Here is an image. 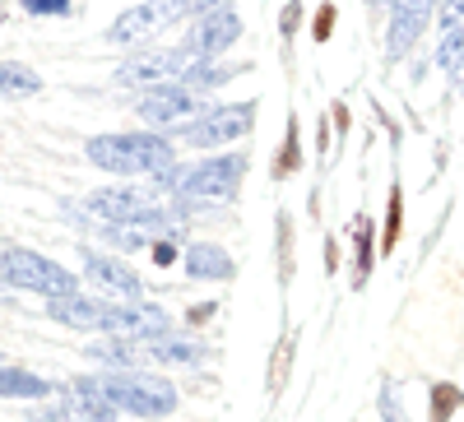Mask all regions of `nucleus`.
I'll return each mask as SVG.
<instances>
[{
  "label": "nucleus",
  "mask_w": 464,
  "mask_h": 422,
  "mask_svg": "<svg viewBox=\"0 0 464 422\" xmlns=\"http://www.w3.org/2000/svg\"><path fill=\"white\" fill-rule=\"evenodd\" d=\"M437 65L446 74H464V24L459 28H441V43H437Z\"/></svg>",
  "instance_id": "20"
},
{
  "label": "nucleus",
  "mask_w": 464,
  "mask_h": 422,
  "mask_svg": "<svg viewBox=\"0 0 464 422\" xmlns=\"http://www.w3.org/2000/svg\"><path fill=\"white\" fill-rule=\"evenodd\" d=\"M181 260H186L190 279H205V283H227L232 279V255L214 242H190Z\"/></svg>",
  "instance_id": "15"
},
{
  "label": "nucleus",
  "mask_w": 464,
  "mask_h": 422,
  "mask_svg": "<svg viewBox=\"0 0 464 422\" xmlns=\"http://www.w3.org/2000/svg\"><path fill=\"white\" fill-rule=\"evenodd\" d=\"M33 93H43V80L28 65L0 61V98H33Z\"/></svg>",
  "instance_id": "19"
},
{
  "label": "nucleus",
  "mask_w": 464,
  "mask_h": 422,
  "mask_svg": "<svg viewBox=\"0 0 464 422\" xmlns=\"http://www.w3.org/2000/svg\"><path fill=\"white\" fill-rule=\"evenodd\" d=\"M84 158L111 177H159L177 163V149L159 130H135V135H93L84 144Z\"/></svg>",
  "instance_id": "1"
},
{
  "label": "nucleus",
  "mask_w": 464,
  "mask_h": 422,
  "mask_svg": "<svg viewBox=\"0 0 464 422\" xmlns=\"http://www.w3.org/2000/svg\"><path fill=\"white\" fill-rule=\"evenodd\" d=\"M242 177H246V153H214V158L196 168H181V181L172 196L181 205H218V200L237 196Z\"/></svg>",
  "instance_id": "4"
},
{
  "label": "nucleus",
  "mask_w": 464,
  "mask_h": 422,
  "mask_svg": "<svg viewBox=\"0 0 464 422\" xmlns=\"http://www.w3.org/2000/svg\"><path fill=\"white\" fill-rule=\"evenodd\" d=\"M144 358L153 362H172V367H200L205 362V343L186 339V334H159V339H140Z\"/></svg>",
  "instance_id": "14"
},
{
  "label": "nucleus",
  "mask_w": 464,
  "mask_h": 422,
  "mask_svg": "<svg viewBox=\"0 0 464 422\" xmlns=\"http://www.w3.org/2000/svg\"><path fill=\"white\" fill-rule=\"evenodd\" d=\"M196 56H186L181 47H168V52H140V56H126L116 65V84H130V89H168V84H181L186 65Z\"/></svg>",
  "instance_id": "8"
},
{
  "label": "nucleus",
  "mask_w": 464,
  "mask_h": 422,
  "mask_svg": "<svg viewBox=\"0 0 464 422\" xmlns=\"http://www.w3.org/2000/svg\"><path fill=\"white\" fill-rule=\"evenodd\" d=\"M84 279L116 302H140V293H144V283L130 264L111 260V255H93V251H84Z\"/></svg>",
  "instance_id": "12"
},
{
  "label": "nucleus",
  "mask_w": 464,
  "mask_h": 422,
  "mask_svg": "<svg viewBox=\"0 0 464 422\" xmlns=\"http://www.w3.org/2000/svg\"><path fill=\"white\" fill-rule=\"evenodd\" d=\"M0 279H5L10 288H24V293H43L47 302L80 293V279H74L65 264L47 260L43 251H28V246H5L0 251Z\"/></svg>",
  "instance_id": "3"
},
{
  "label": "nucleus",
  "mask_w": 464,
  "mask_h": 422,
  "mask_svg": "<svg viewBox=\"0 0 464 422\" xmlns=\"http://www.w3.org/2000/svg\"><path fill=\"white\" fill-rule=\"evenodd\" d=\"M218 5H227V0H190V14H209Z\"/></svg>",
  "instance_id": "28"
},
{
  "label": "nucleus",
  "mask_w": 464,
  "mask_h": 422,
  "mask_svg": "<svg viewBox=\"0 0 464 422\" xmlns=\"http://www.w3.org/2000/svg\"><path fill=\"white\" fill-rule=\"evenodd\" d=\"M385 255H391V246L400 242V190H391V205H385Z\"/></svg>",
  "instance_id": "23"
},
{
  "label": "nucleus",
  "mask_w": 464,
  "mask_h": 422,
  "mask_svg": "<svg viewBox=\"0 0 464 422\" xmlns=\"http://www.w3.org/2000/svg\"><path fill=\"white\" fill-rule=\"evenodd\" d=\"M5 288H10V283H5V279H0V297H5Z\"/></svg>",
  "instance_id": "30"
},
{
  "label": "nucleus",
  "mask_w": 464,
  "mask_h": 422,
  "mask_svg": "<svg viewBox=\"0 0 464 422\" xmlns=\"http://www.w3.org/2000/svg\"><path fill=\"white\" fill-rule=\"evenodd\" d=\"M209 107H214L209 93H196L186 84H168V89H149L135 111H140V121L153 126L159 135H181L186 126H196Z\"/></svg>",
  "instance_id": "5"
},
{
  "label": "nucleus",
  "mask_w": 464,
  "mask_h": 422,
  "mask_svg": "<svg viewBox=\"0 0 464 422\" xmlns=\"http://www.w3.org/2000/svg\"><path fill=\"white\" fill-rule=\"evenodd\" d=\"M459 390L455 386H446V380H441V386H432V422H450V413L459 408Z\"/></svg>",
  "instance_id": "21"
},
{
  "label": "nucleus",
  "mask_w": 464,
  "mask_h": 422,
  "mask_svg": "<svg viewBox=\"0 0 464 422\" xmlns=\"http://www.w3.org/2000/svg\"><path fill=\"white\" fill-rule=\"evenodd\" d=\"M367 270H372V233L362 227V233H358V283L367 279Z\"/></svg>",
  "instance_id": "25"
},
{
  "label": "nucleus",
  "mask_w": 464,
  "mask_h": 422,
  "mask_svg": "<svg viewBox=\"0 0 464 422\" xmlns=\"http://www.w3.org/2000/svg\"><path fill=\"white\" fill-rule=\"evenodd\" d=\"M107 306L102 297H89V293H70V297H52L47 302V316L65 330H102L107 325Z\"/></svg>",
  "instance_id": "13"
},
{
  "label": "nucleus",
  "mask_w": 464,
  "mask_h": 422,
  "mask_svg": "<svg viewBox=\"0 0 464 422\" xmlns=\"http://www.w3.org/2000/svg\"><path fill=\"white\" fill-rule=\"evenodd\" d=\"M372 5H395V0H372Z\"/></svg>",
  "instance_id": "29"
},
{
  "label": "nucleus",
  "mask_w": 464,
  "mask_h": 422,
  "mask_svg": "<svg viewBox=\"0 0 464 422\" xmlns=\"http://www.w3.org/2000/svg\"><path fill=\"white\" fill-rule=\"evenodd\" d=\"M190 14V0H144V5H130L121 19H116L107 28L111 43H144V37H153L159 28H172Z\"/></svg>",
  "instance_id": "9"
},
{
  "label": "nucleus",
  "mask_w": 464,
  "mask_h": 422,
  "mask_svg": "<svg viewBox=\"0 0 464 422\" xmlns=\"http://www.w3.org/2000/svg\"><path fill=\"white\" fill-rule=\"evenodd\" d=\"M437 14H441V28H459L464 24V0H437Z\"/></svg>",
  "instance_id": "24"
},
{
  "label": "nucleus",
  "mask_w": 464,
  "mask_h": 422,
  "mask_svg": "<svg viewBox=\"0 0 464 422\" xmlns=\"http://www.w3.org/2000/svg\"><path fill=\"white\" fill-rule=\"evenodd\" d=\"M24 10L28 14H65L70 0H24Z\"/></svg>",
  "instance_id": "26"
},
{
  "label": "nucleus",
  "mask_w": 464,
  "mask_h": 422,
  "mask_svg": "<svg viewBox=\"0 0 464 422\" xmlns=\"http://www.w3.org/2000/svg\"><path fill=\"white\" fill-rule=\"evenodd\" d=\"M237 37H242V14L232 5H218L209 14H196V28L186 33L181 52L186 56H218V52H227L232 43H237Z\"/></svg>",
  "instance_id": "10"
},
{
  "label": "nucleus",
  "mask_w": 464,
  "mask_h": 422,
  "mask_svg": "<svg viewBox=\"0 0 464 422\" xmlns=\"http://www.w3.org/2000/svg\"><path fill=\"white\" fill-rule=\"evenodd\" d=\"M102 334L159 339V334H172V321L159 312V306H144V302H111V306H107V325H102Z\"/></svg>",
  "instance_id": "11"
},
{
  "label": "nucleus",
  "mask_w": 464,
  "mask_h": 422,
  "mask_svg": "<svg viewBox=\"0 0 464 422\" xmlns=\"http://www.w3.org/2000/svg\"><path fill=\"white\" fill-rule=\"evenodd\" d=\"M181 255V246L172 242V237H159V242H153V260H159V264H172Z\"/></svg>",
  "instance_id": "27"
},
{
  "label": "nucleus",
  "mask_w": 464,
  "mask_h": 422,
  "mask_svg": "<svg viewBox=\"0 0 464 422\" xmlns=\"http://www.w3.org/2000/svg\"><path fill=\"white\" fill-rule=\"evenodd\" d=\"M89 386L111 404V408H121L130 417H168L177 408V390L168 386L163 376H149V371H107V376H84Z\"/></svg>",
  "instance_id": "2"
},
{
  "label": "nucleus",
  "mask_w": 464,
  "mask_h": 422,
  "mask_svg": "<svg viewBox=\"0 0 464 422\" xmlns=\"http://www.w3.org/2000/svg\"><path fill=\"white\" fill-rule=\"evenodd\" d=\"M381 417H385V422H409L404 399H400V390H395V386H381Z\"/></svg>",
  "instance_id": "22"
},
{
  "label": "nucleus",
  "mask_w": 464,
  "mask_h": 422,
  "mask_svg": "<svg viewBox=\"0 0 464 422\" xmlns=\"http://www.w3.org/2000/svg\"><path fill=\"white\" fill-rule=\"evenodd\" d=\"M256 130V102H214L205 117L196 126H186L181 139L190 149H227V144H237Z\"/></svg>",
  "instance_id": "6"
},
{
  "label": "nucleus",
  "mask_w": 464,
  "mask_h": 422,
  "mask_svg": "<svg viewBox=\"0 0 464 422\" xmlns=\"http://www.w3.org/2000/svg\"><path fill=\"white\" fill-rule=\"evenodd\" d=\"M89 358H93V362H111V367L130 371V367L144 358V343H140V339H126V334H116V339H107V343H93Z\"/></svg>",
  "instance_id": "18"
},
{
  "label": "nucleus",
  "mask_w": 464,
  "mask_h": 422,
  "mask_svg": "<svg viewBox=\"0 0 464 422\" xmlns=\"http://www.w3.org/2000/svg\"><path fill=\"white\" fill-rule=\"evenodd\" d=\"M237 70H246V65H232V61H214V56H196L186 65V74H181V84L186 89H196V93H209V89H218V84H227Z\"/></svg>",
  "instance_id": "16"
},
{
  "label": "nucleus",
  "mask_w": 464,
  "mask_h": 422,
  "mask_svg": "<svg viewBox=\"0 0 464 422\" xmlns=\"http://www.w3.org/2000/svg\"><path fill=\"white\" fill-rule=\"evenodd\" d=\"M47 395H52V380L24 367H0V399H47Z\"/></svg>",
  "instance_id": "17"
},
{
  "label": "nucleus",
  "mask_w": 464,
  "mask_h": 422,
  "mask_svg": "<svg viewBox=\"0 0 464 422\" xmlns=\"http://www.w3.org/2000/svg\"><path fill=\"white\" fill-rule=\"evenodd\" d=\"M459 408H464V399H459Z\"/></svg>",
  "instance_id": "31"
},
{
  "label": "nucleus",
  "mask_w": 464,
  "mask_h": 422,
  "mask_svg": "<svg viewBox=\"0 0 464 422\" xmlns=\"http://www.w3.org/2000/svg\"><path fill=\"white\" fill-rule=\"evenodd\" d=\"M89 209L102 223H163L168 209L159 200V186H102L89 196Z\"/></svg>",
  "instance_id": "7"
},
{
  "label": "nucleus",
  "mask_w": 464,
  "mask_h": 422,
  "mask_svg": "<svg viewBox=\"0 0 464 422\" xmlns=\"http://www.w3.org/2000/svg\"><path fill=\"white\" fill-rule=\"evenodd\" d=\"M459 80H464V74H459Z\"/></svg>",
  "instance_id": "32"
}]
</instances>
